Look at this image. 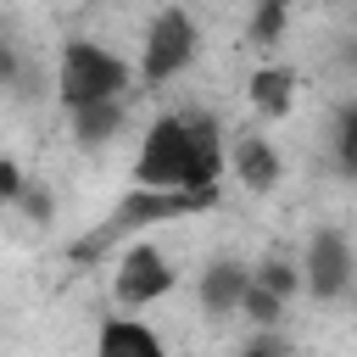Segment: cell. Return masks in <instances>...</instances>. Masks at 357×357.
I'll list each match as a JSON object with an SVG mask.
<instances>
[{
    "label": "cell",
    "instance_id": "6da1fadb",
    "mask_svg": "<svg viewBox=\"0 0 357 357\" xmlns=\"http://www.w3.org/2000/svg\"><path fill=\"white\" fill-rule=\"evenodd\" d=\"M218 167H223V134L212 117H156L145 128V145L134 156L139 190H184L218 201Z\"/></svg>",
    "mask_w": 357,
    "mask_h": 357
},
{
    "label": "cell",
    "instance_id": "7a4b0ae2",
    "mask_svg": "<svg viewBox=\"0 0 357 357\" xmlns=\"http://www.w3.org/2000/svg\"><path fill=\"white\" fill-rule=\"evenodd\" d=\"M56 84H61L67 112L95 106V100H117L128 89V61L112 56V50H100V45H89V39H73L61 50V78Z\"/></svg>",
    "mask_w": 357,
    "mask_h": 357
},
{
    "label": "cell",
    "instance_id": "3957f363",
    "mask_svg": "<svg viewBox=\"0 0 357 357\" xmlns=\"http://www.w3.org/2000/svg\"><path fill=\"white\" fill-rule=\"evenodd\" d=\"M195 50H201L195 17H190V11H178V6H167V11L151 22V33H145L139 73H145L151 84H167V78H178V73L195 61Z\"/></svg>",
    "mask_w": 357,
    "mask_h": 357
},
{
    "label": "cell",
    "instance_id": "277c9868",
    "mask_svg": "<svg viewBox=\"0 0 357 357\" xmlns=\"http://www.w3.org/2000/svg\"><path fill=\"white\" fill-rule=\"evenodd\" d=\"M167 290H173V268H167V257H162L156 245H134V251H123L117 279H112L117 307H145V301H162Z\"/></svg>",
    "mask_w": 357,
    "mask_h": 357
},
{
    "label": "cell",
    "instance_id": "5b68a950",
    "mask_svg": "<svg viewBox=\"0 0 357 357\" xmlns=\"http://www.w3.org/2000/svg\"><path fill=\"white\" fill-rule=\"evenodd\" d=\"M301 284H307L318 301H329V296H340V290L351 284V251H346V240H340L335 229H318V234H312Z\"/></svg>",
    "mask_w": 357,
    "mask_h": 357
},
{
    "label": "cell",
    "instance_id": "8992f818",
    "mask_svg": "<svg viewBox=\"0 0 357 357\" xmlns=\"http://www.w3.org/2000/svg\"><path fill=\"white\" fill-rule=\"evenodd\" d=\"M95 357H167V346L139 318H106L100 340H95Z\"/></svg>",
    "mask_w": 357,
    "mask_h": 357
},
{
    "label": "cell",
    "instance_id": "52a82bcc",
    "mask_svg": "<svg viewBox=\"0 0 357 357\" xmlns=\"http://www.w3.org/2000/svg\"><path fill=\"white\" fill-rule=\"evenodd\" d=\"M234 173H240V184L245 190H273L279 184V151L268 145V139H257V134H245V139H234Z\"/></svg>",
    "mask_w": 357,
    "mask_h": 357
},
{
    "label": "cell",
    "instance_id": "ba28073f",
    "mask_svg": "<svg viewBox=\"0 0 357 357\" xmlns=\"http://www.w3.org/2000/svg\"><path fill=\"white\" fill-rule=\"evenodd\" d=\"M245 284H251V273L240 268V262H212L206 268V279H201V307L206 312H240V296H245Z\"/></svg>",
    "mask_w": 357,
    "mask_h": 357
},
{
    "label": "cell",
    "instance_id": "9c48e42d",
    "mask_svg": "<svg viewBox=\"0 0 357 357\" xmlns=\"http://www.w3.org/2000/svg\"><path fill=\"white\" fill-rule=\"evenodd\" d=\"M296 100V73L290 67H257L251 73V106L268 112V117H284Z\"/></svg>",
    "mask_w": 357,
    "mask_h": 357
},
{
    "label": "cell",
    "instance_id": "30bf717a",
    "mask_svg": "<svg viewBox=\"0 0 357 357\" xmlns=\"http://www.w3.org/2000/svg\"><path fill=\"white\" fill-rule=\"evenodd\" d=\"M117 123H123V100H95V106H78V112H73V134H78L84 145L112 139Z\"/></svg>",
    "mask_w": 357,
    "mask_h": 357
},
{
    "label": "cell",
    "instance_id": "8fae6325",
    "mask_svg": "<svg viewBox=\"0 0 357 357\" xmlns=\"http://www.w3.org/2000/svg\"><path fill=\"white\" fill-rule=\"evenodd\" d=\"M284 6H290V0H257V17H251V39H257V45H273V39H279Z\"/></svg>",
    "mask_w": 357,
    "mask_h": 357
},
{
    "label": "cell",
    "instance_id": "7c38bea8",
    "mask_svg": "<svg viewBox=\"0 0 357 357\" xmlns=\"http://www.w3.org/2000/svg\"><path fill=\"white\" fill-rule=\"evenodd\" d=\"M240 312H245V318H257V324H273V318H279V296H273V290H262V284H245Z\"/></svg>",
    "mask_w": 357,
    "mask_h": 357
},
{
    "label": "cell",
    "instance_id": "4fadbf2b",
    "mask_svg": "<svg viewBox=\"0 0 357 357\" xmlns=\"http://www.w3.org/2000/svg\"><path fill=\"white\" fill-rule=\"evenodd\" d=\"M340 167L357 173V106L340 112Z\"/></svg>",
    "mask_w": 357,
    "mask_h": 357
},
{
    "label": "cell",
    "instance_id": "5bb4252c",
    "mask_svg": "<svg viewBox=\"0 0 357 357\" xmlns=\"http://www.w3.org/2000/svg\"><path fill=\"white\" fill-rule=\"evenodd\" d=\"M257 284H262V290H273V296L284 301V296L296 290V268H284V262H262V279H257Z\"/></svg>",
    "mask_w": 357,
    "mask_h": 357
},
{
    "label": "cell",
    "instance_id": "9a60e30c",
    "mask_svg": "<svg viewBox=\"0 0 357 357\" xmlns=\"http://www.w3.org/2000/svg\"><path fill=\"white\" fill-rule=\"evenodd\" d=\"M22 195V173H17V162H0V201H17Z\"/></svg>",
    "mask_w": 357,
    "mask_h": 357
},
{
    "label": "cell",
    "instance_id": "2e32d148",
    "mask_svg": "<svg viewBox=\"0 0 357 357\" xmlns=\"http://www.w3.org/2000/svg\"><path fill=\"white\" fill-rule=\"evenodd\" d=\"M22 201H28V212H33V218H50V195H39V190H22Z\"/></svg>",
    "mask_w": 357,
    "mask_h": 357
},
{
    "label": "cell",
    "instance_id": "e0dca14e",
    "mask_svg": "<svg viewBox=\"0 0 357 357\" xmlns=\"http://www.w3.org/2000/svg\"><path fill=\"white\" fill-rule=\"evenodd\" d=\"M245 357H279V346L273 340H257V346H245Z\"/></svg>",
    "mask_w": 357,
    "mask_h": 357
},
{
    "label": "cell",
    "instance_id": "ac0fdd59",
    "mask_svg": "<svg viewBox=\"0 0 357 357\" xmlns=\"http://www.w3.org/2000/svg\"><path fill=\"white\" fill-rule=\"evenodd\" d=\"M17 73V61H11V50H6V39H0V78H11Z\"/></svg>",
    "mask_w": 357,
    "mask_h": 357
}]
</instances>
